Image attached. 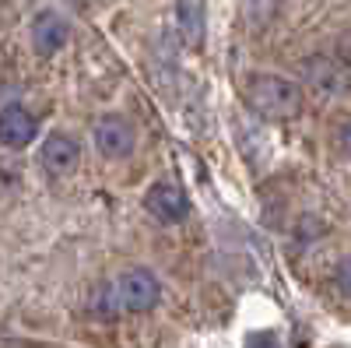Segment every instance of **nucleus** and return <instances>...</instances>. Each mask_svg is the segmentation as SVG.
I'll return each mask as SVG.
<instances>
[{
  "mask_svg": "<svg viewBox=\"0 0 351 348\" xmlns=\"http://www.w3.org/2000/svg\"><path fill=\"white\" fill-rule=\"evenodd\" d=\"M246 106L263 116V120H295V116L302 113V89L295 81H288V78H278V74H253L246 81Z\"/></svg>",
  "mask_w": 351,
  "mask_h": 348,
  "instance_id": "f257e3e1",
  "label": "nucleus"
},
{
  "mask_svg": "<svg viewBox=\"0 0 351 348\" xmlns=\"http://www.w3.org/2000/svg\"><path fill=\"white\" fill-rule=\"evenodd\" d=\"M302 81L324 95H348L351 92V60L334 53H313L302 60Z\"/></svg>",
  "mask_w": 351,
  "mask_h": 348,
  "instance_id": "f03ea898",
  "label": "nucleus"
},
{
  "mask_svg": "<svg viewBox=\"0 0 351 348\" xmlns=\"http://www.w3.org/2000/svg\"><path fill=\"white\" fill-rule=\"evenodd\" d=\"M116 292V303H120V310H130V313H152L162 299V285L158 278L148 271V268H130L123 271L120 278H116L112 285Z\"/></svg>",
  "mask_w": 351,
  "mask_h": 348,
  "instance_id": "7ed1b4c3",
  "label": "nucleus"
},
{
  "mask_svg": "<svg viewBox=\"0 0 351 348\" xmlns=\"http://www.w3.org/2000/svg\"><path fill=\"white\" fill-rule=\"evenodd\" d=\"M137 144V130L127 116L120 113H106L95 120V148L106 159H127Z\"/></svg>",
  "mask_w": 351,
  "mask_h": 348,
  "instance_id": "20e7f679",
  "label": "nucleus"
},
{
  "mask_svg": "<svg viewBox=\"0 0 351 348\" xmlns=\"http://www.w3.org/2000/svg\"><path fill=\"white\" fill-rule=\"evenodd\" d=\"M144 208H148L158 222L172 225V222H183L190 215V197L176 180H158V183L148 187V194H144Z\"/></svg>",
  "mask_w": 351,
  "mask_h": 348,
  "instance_id": "39448f33",
  "label": "nucleus"
},
{
  "mask_svg": "<svg viewBox=\"0 0 351 348\" xmlns=\"http://www.w3.org/2000/svg\"><path fill=\"white\" fill-rule=\"evenodd\" d=\"M36 130H39V124L25 106L11 102V106L0 109V144H8V148H25V144H32Z\"/></svg>",
  "mask_w": 351,
  "mask_h": 348,
  "instance_id": "423d86ee",
  "label": "nucleus"
},
{
  "mask_svg": "<svg viewBox=\"0 0 351 348\" xmlns=\"http://www.w3.org/2000/svg\"><path fill=\"white\" fill-rule=\"evenodd\" d=\"M77 155H81V144L71 137V134H49L46 141H43V148H39V162H43V169H49V172H71L74 165H77Z\"/></svg>",
  "mask_w": 351,
  "mask_h": 348,
  "instance_id": "0eeeda50",
  "label": "nucleus"
},
{
  "mask_svg": "<svg viewBox=\"0 0 351 348\" xmlns=\"http://www.w3.org/2000/svg\"><path fill=\"white\" fill-rule=\"evenodd\" d=\"M67 43V21L56 11H39L32 18V46L39 56H53Z\"/></svg>",
  "mask_w": 351,
  "mask_h": 348,
  "instance_id": "6e6552de",
  "label": "nucleus"
},
{
  "mask_svg": "<svg viewBox=\"0 0 351 348\" xmlns=\"http://www.w3.org/2000/svg\"><path fill=\"white\" fill-rule=\"evenodd\" d=\"M176 28L190 49L204 43V0H176Z\"/></svg>",
  "mask_w": 351,
  "mask_h": 348,
  "instance_id": "1a4fd4ad",
  "label": "nucleus"
},
{
  "mask_svg": "<svg viewBox=\"0 0 351 348\" xmlns=\"http://www.w3.org/2000/svg\"><path fill=\"white\" fill-rule=\"evenodd\" d=\"M334 285H337V292H341L344 299H351V257H344L341 264H337V271H334Z\"/></svg>",
  "mask_w": 351,
  "mask_h": 348,
  "instance_id": "9d476101",
  "label": "nucleus"
},
{
  "mask_svg": "<svg viewBox=\"0 0 351 348\" xmlns=\"http://www.w3.org/2000/svg\"><path fill=\"white\" fill-rule=\"evenodd\" d=\"M243 348H281L278 345V338L271 334V331H256V334H250L246 338V345Z\"/></svg>",
  "mask_w": 351,
  "mask_h": 348,
  "instance_id": "9b49d317",
  "label": "nucleus"
},
{
  "mask_svg": "<svg viewBox=\"0 0 351 348\" xmlns=\"http://www.w3.org/2000/svg\"><path fill=\"white\" fill-rule=\"evenodd\" d=\"M341 148H344V155H351V120L341 127Z\"/></svg>",
  "mask_w": 351,
  "mask_h": 348,
  "instance_id": "f8f14e48",
  "label": "nucleus"
}]
</instances>
